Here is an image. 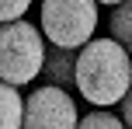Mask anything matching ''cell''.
<instances>
[{"label": "cell", "mask_w": 132, "mask_h": 129, "mask_svg": "<svg viewBox=\"0 0 132 129\" xmlns=\"http://www.w3.org/2000/svg\"><path fill=\"white\" fill-rule=\"evenodd\" d=\"M132 87V52L118 39H90L77 59V91L94 108L122 105Z\"/></svg>", "instance_id": "1"}, {"label": "cell", "mask_w": 132, "mask_h": 129, "mask_svg": "<svg viewBox=\"0 0 132 129\" xmlns=\"http://www.w3.org/2000/svg\"><path fill=\"white\" fill-rule=\"evenodd\" d=\"M45 32L35 28L31 21L18 18V21H4L0 32V77L4 84H31L45 66Z\"/></svg>", "instance_id": "2"}, {"label": "cell", "mask_w": 132, "mask_h": 129, "mask_svg": "<svg viewBox=\"0 0 132 129\" xmlns=\"http://www.w3.org/2000/svg\"><path fill=\"white\" fill-rule=\"evenodd\" d=\"M38 28L56 45L84 49L97 28V0H42Z\"/></svg>", "instance_id": "3"}, {"label": "cell", "mask_w": 132, "mask_h": 129, "mask_svg": "<svg viewBox=\"0 0 132 129\" xmlns=\"http://www.w3.org/2000/svg\"><path fill=\"white\" fill-rule=\"evenodd\" d=\"M77 101L59 84H42L24 98V129H77Z\"/></svg>", "instance_id": "4"}, {"label": "cell", "mask_w": 132, "mask_h": 129, "mask_svg": "<svg viewBox=\"0 0 132 129\" xmlns=\"http://www.w3.org/2000/svg\"><path fill=\"white\" fill-rule=\"evenodd\" d=\"M77 59H80V49H66L49 42V52H45V66H42V77L45 84H59V87H77Z\"/></svg>", "instance_id": "5"}, {"label": "cell", "mask_w": 132, "mask_h": 129, "mask_svg": "<svg viewBox=\"0 0 132 129\" xmlns=\"http://www.w3.org/2000/svg\"><path fill=\"white\" fill-rule=\"evenodd\" d=\"M0 129H24V101L18 84H4L0 91Z\"/></svg>", "instance_id": "6"}, {"label": "cell", "mask_w": 132, "mask_h": 129, "mask_svg": "<svg viewBox=\"0 0 132 129\" xmlns=\"http://www.w3.org/2000/svg\"><path fill=\"white\" fill-rule=\"evenodd\" d=\"M108 32H111L115 39H118L122 45L132 52V0H122V4H115L111 18H108Z\"/></svg>", "instance_id": "7"}, {"label": "cell", "mask_w": 132, "mask_h": 129, "mask_svg": "<svg viewBox=\"0 0 132 129\" xmlns=\"http://www.w3.org/2000/svg\"><path fill=\"white\" fill-rule=\"evenodd\" d=\"M77 129H129V126H125V119L111 115L108 108H94V112H87V115L80 119Z\"/></svg>", "instance_id": "8"}, {"label": "cell", "mask_w": 132, "mask_h": 129, "mask_svg": "<svg viewBox=\"0 0 132 129\" xmlns=\"http://www.w3.org/2000/svg\"><path fill=\"white\" fill-rule=\"evenodd\" d=\"M28 7H31V0H0V21H18V18H24Z\"/></svg>", "instance_id": "9"}, {"label": "cell", "mask_w": 132, "mask_h": 129, "mask_svg": "<svg viewBox=\"0 0 132 129\" xmlns=\"http://www.w3.org/2000/svg\"><path fill=\"white\" fill-rule=\"evenodd\" d=\"M118 108H122V119H125V126L132 129V87H129V94L122 98V105H118Z\"/></svg>", "instance_id": "10"}, {"label": "cell", "mask_w": 132, "mask_h": 129, "mask_svg": "<svg viewBox=\"0 0 132 129\" xmlns=\"http://www.w3.org/2000/svg\"><path fill=\"white\" fill-rule=\"evenodd\" d=\"M97 4H108V7H115V4H122V0H97Z\"/></svg>", "instance_id": "11"}]
</instances>
